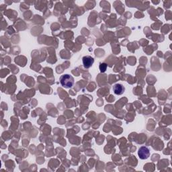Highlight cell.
<instances>
[{"label":"cell","mask_w":172,"mask_h":172,"mask_svg":"<svg viewBox=\"0 0 172 172\" xmlns=\"http://www.w3.org/2000/svg\"><path fill=\"white\" fill-rule=\"evenodd\" d=\"M60 83L63 87L69 89L74 85V78L69 74H64L60 77Z\"/></svg>","instance_id":"1"},{"label":"cell","mask_w":172,"mask_h":172,"mask_svg":"<svg viewBox=\"0 0 172 172\" xmlns=\"http://www.w3.org/2000/svg\"><path fill=\"white\" fill-rule=\"evenodd\" d=\"M138 155L140 160H147L150 156V151L147 147H141L138 151Z\"/></svg>","instance_id":"2"},{"label":"cell","mask_w":172,"mask_h":172,"mask_svg":"<svg viewBox=\"0 0 172 172\" xmlns=\"http://www.w3.org/2000/svg\"><path fill=\"white\" fill-rule=\"evenodd\" d=\"M83 65L86 69L90 68L94 63V59L91 56H85L82 58Z\"/></svg>","instance_id":"3"},{"label":"cell","mask_w":172,"mask_h":172,"mask_svg":"<svg viewBox=\"0 0 172 172\" xmlns=\"http://www.w3.org/2000/svg\"><path fill=\"white\" fill-rule=\"evenodd\" d=\"M113 91L116 95L120 96L124 94L125 91V87L120 83H116L113 86Z\"/></svg>","instance_id":"4"},{"label":"cell","mask_w":172,"mask_h":172,"mask_svg":"<svg viewBox=\"0 0 172 172\" xmlns=\"http://www.w3.org/2000/svg\"><path fill=\"white\" fill-rule=\"evenodd\" d=\"M100 71L102 73H104L106 71V69H107V65L106 63H100Z\"/></svg>","instance_id":"5"}]
</instances>
